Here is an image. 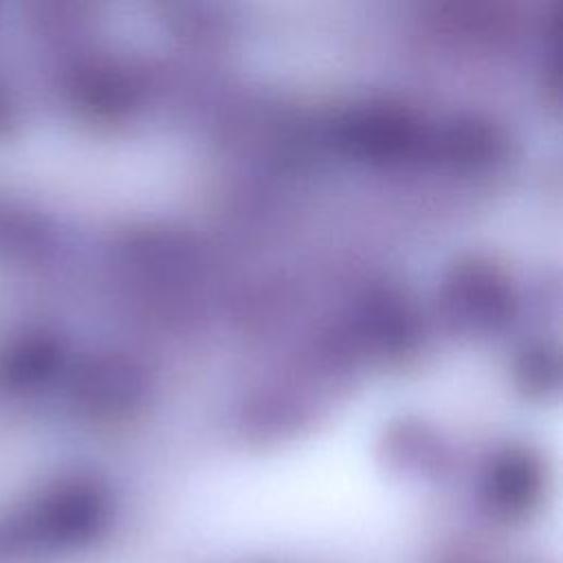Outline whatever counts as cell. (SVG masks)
I'll return each instance as SVG.
<instances>
[{"mask_svg": "<svg viewBox=\"0 0 563 563\" xmlns=\"http://www.w3.org/2000/svg\"><path fill=\"white\" fill-rule=\"evenodd\" d=\"M541 493L537 464L526 455H501L490 464L484 479V504L490 515L515 521L526 517Z\"/></svg>", "mask_w": 563, "mask_h": 563, "instance_id": "6da1fadb", "label": "cell"}, {"mask_svg": "<svg viewBox=\"0 0 563 563\" xmlns=\"http://www.w3.org/2000/svg\"><path fill=\"white\" fill-rule=\"evenodd\" d=\"M442 563H473V561H468V559H444Z\"/></svg>", "mask_w": 563, "mask_h": 563, "instance_id": "7a4b0ae2", "label": "cell"}]
</instances>
